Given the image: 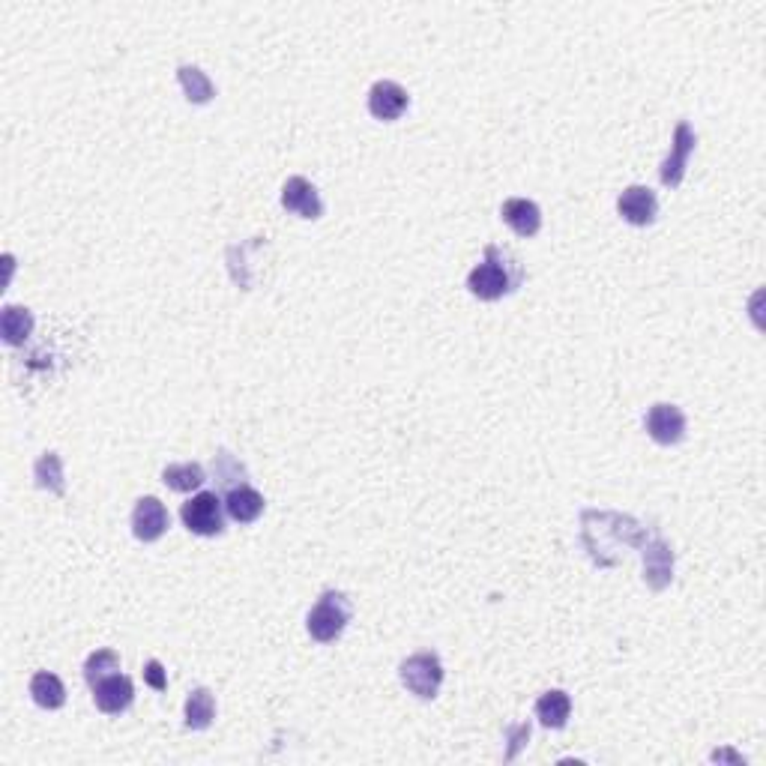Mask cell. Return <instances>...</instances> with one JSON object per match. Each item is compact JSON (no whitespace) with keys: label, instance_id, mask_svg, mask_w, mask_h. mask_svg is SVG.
I'll list each match as a JSON object with an SVG mask.
<instances>
[{"label":"cell","instance_id":"cell-7","mask_svg":"<svg viewBox=\"0 0 766 766\" xmlns=\"http://www.w3.org/2000/svg\"><path fill=\"white\" fill-rule=\"evenodd\" d=\"M617 210H620V216H623L629 225L647 228V225H653L656 216H659V201H656L653 189H647V186H629V189H623V195L617 198Z\"/></svg>","mask_w":766,"mask_h":766},{"label":"cell","instance_id":"cell-19","mask_svg":"<svg viewBox=\"0 0 766 766\" xmlns=\"http://www.w3.org/2000/svg\"><path fill=\"white\" fill-rule=\"evenodd\" d=\"M216 719V701L210 689H195L186 698V728L189 731H207Z\"/></svg>","mask_w":766,"mask_h":766},{"label":"cell","instance_id":"cell-1","mask_svg":"<svg viewBox=\"0 0 766 766\" xmlns=\"http://www.w3.org/2000/svg\"><path fill=\"white\" fill-rule=\"evenodd\" d=\"M521 282V270L518 264L512 261L509 252H500L497 246H488L485 249V261L476 264L467 276V288L473 297L491 303V300H500L506 297L509 291H515V285Z\"/></svg>","mask_w":766,"mask_h":766},{"label":"cell","instance_id":"cell-21","mask_svg":"<svg viewBox=\"0 0 766 766\" xmlns=\"http://www.w3.org/2000/svg\"><path fill=\"white\" fill-rule=\"evenodd\" d=\"M33 476H36V485L51 491V494H63L66 491V485H63V464H60L57 452H45L33 464Z\"/></svg>","mask_w":766,"mask_h":766},{"label":"cell","instance_id":"cell-16","mask_svg":"<svg viewBox=\"0 0 766 766\" xmlns=\"http://www.w3.org/2000/svg\"><path fill=\"white\" fill-rule=\"evenodd\" d=\"M30 698L42 707V710H60L66 704V689L60 683L57 674H48V671H39L33 674L30 680Z\"/></svg>","mask_w":766,"mask_h":766},{"label":"cell","instance_id":"cell-2","mask_svg":"<svg viewBox=\"0 0 766 766\" xmlns=\"http://www.w3.org/2000/svg\"><path fill=\"white\" fill-rule=\"evenodd\" d=\"M351 611L354 608H351V599L345 593L327 590V593H321V599L309 611L306 629L318 644H333L345 632V626L351 623Z\"/></svg>","mask_w":766,"mask_h":766},{"label":"cell","instance_id":"cell-4","mask_svg":"<svg viewBox=\"0 0 766 766\" xmlns=\"http://www.w3.org/2000/svg\"><path fill=\"white\" fill-rule=\"evenodd\" d=\"M222 500L216 491H201L195 494L189 503H183L180 518L183 524L195 533V536H219L225 530V512H222Z\"/></svg>","mask_w":766,"mask_h":766},{"label":"cell","instance_id":"cell-13","mask_svg":"<svg viewBox=\"0 0 766 766\" xmlns=\"http://www.w3.org/2000/svg\"><path fill=\"white\" fill-rule=\"evenodd\" d=\"M500 216H503V222H506L518 237H533V234L542 228V210H539L533 201H527V198H509V201H503Z\"/></svg>","mask_w":766,"mask_h":766},{"label":"cell","instance_id":"cell-14","mask_svg":"<svg viewBox=\"0 0 766 766\" xmlns=\"http://www.w3.org/2000/svg\"><path fill=\"white\" fill-rule=\"evenodd\" d=\"M225 512H228L234 521H240V524H252V521H258L261 512H264V497H261V491H255V488H249V485H237V488H231L228 497H225Z\"/></svg>","mask_w":766,"mask_h":766},{"label":"cell","instance_id":"cell-8","mask_svg":"<svg viewBox=\"0 0 766 766\" xmlns=\"http://www.w3.org/2000/svg\"><path fill=\"white\" fill-rule=\"evenodd\" d=\"M171 518H168V509L159 497H141L135 503V512H132V533L135 539L141 542H156L165 530H168Z\"/></svg>","mask_w":766,"mask_h":766},{"label":"cell","instance_id":"cell-6","mask_svg":"<svg viewBox=\"0 0 766 766\" xmlns=\"http://www.w3.org/2000/svg\"><path fill=\"white\" fill-rule=\"evenodd\" d=\"M647 434L662 443V446H674L686 437V413L677 404H653L647 410Z\"/></svg>","mask_w":766,"mask_h":766},{"label":"cell","instance_id":"cell-10","mask_svg":"<svg viewBox=\"0 0 766 766\" xmlns=\"http://www.w3.org/2000/svg\"><path fill=\"white\" fill-rule=\"evenodd\" d=\"M282 207L288 213H297L303 219H321L324 213V204H321V195L318 189L306 180V177H291L282 189Z\"/></svg>","mask_w":766,"mask_h":766},{"label":"cell","instance_id":"cell-17","mask_svg":"<svg viewBox=\"0 0 766 766\" xmlns=\"http://www.w3.org/2000/svg\"><path fill=\"white\" fill-rule=\"evenodd\" d=\"M0 333H3V342L6 345H24L27 336L33 333V315L30 309H21V306H3V315H0Z\"/></svg>","mask_w":766,"mask_h":766},{"label":"cell","instance_id":"cell-9","mask_svg":"<svg viewBox=\"0 0 766 766\" xmlns=\"http://www.w3.org/2000/svg\"><path fill=\"white\" fill-rule=\"evenodd\" d=\"M93 701H96V707H99L102 713L120 716V713H126V710L132 707V701H135V686H132L129 677H123V674L117 671V674H111V677H105V680H99V683L93 686Z\"/></svg>","mask_w":766,"mask_h":766},{"label":"cell","instance_id":"cell-22","mask_svg":"<svg viewBox=\"0 0 766 766\" xmlns=\"http://www.w3.org/2000/svg\"><path fill=\"white\" fill-rule=\"evenodd\" d=\"M120 671V656L114 653V650H96V653H90V659L84 662V680L90 683V689L99 683V680H105V677H111V674H117Z\"/></svg>","mask_w":766,"mask_h":766},{"label":"cell","instance_id":"cell-24","mask_svg":"<svg viewBox=\"0 0 766 766\" xmlns=\"http://www.w3.org/2000/svg\"><path fill=\"white\" fill-rule=\"evenodd\" d=\"M527 740H530V722H527V725H518V728H512V731H509V743H512V749L506 752V758L512 761V758L518 755V749H521Z\"/></svg>","mask_w":766,"mask_h":766},{"label":"cell","instance_id":"cell-23","mask_svg":"<svg viewBox=\"0 0 766 766\" xmlns=\"http://www.w3.org/2000/svg\"><path fill=\"white\" fill-rule=\"evenodd\" d=\"M144 680L156 689V692H165V686H168V677H165V671H162V662H156V659H150L147 662V668H144Z\"/></svg>","mask_w":766,"mask_h":766},{"label":"cell","instance_id":"cell-18","mask_svg":"<svg viewBox=\"0 0 766 766\" xmlns=\"http://www.w3.org/2000/svg\"><path fill=\"white\" fill-rule=\"evenodd\" d=\"M162 482L171 488V491H180V494H189L195 488H201L207 482L204 476V467L195 464V461H186V464H168L162 470Z\"/></svg>","mask_w":766,"mask_h":766},{"label":"cell","instance_id":"cell-11","mask_svg":"<svg viewBox=\"0 0 766 766\" xmlns=\"http://www.w3.org/2000/svg\"><path fill=\"white\" fill-rule=\"evenodd\" d=\"M407 105H410V96L395 81L383 78V81H375L372 90H369V111L378 120H398L407 111Z\"/></svg>","mask_w":766,"mask_h":766},{"label":"cell","instance_id":"cell-15","mask_svg":"<svg viewBox=\"0 0 766 766\" xmlns=\"http://www.w3.org/2000/svg\"><path fill=\"white\" fill-rule=\"evenodd\" d=\"M569 716H572V698H569L563 689H551V692H545V695L536 701V719H539L545 728H551V731L566 728Z\"/></svg>","mask_w":766,"mask_h":766},{"label":"cell","instance_id":"cell-5","mask_svg":"<svg viewBox=\"0 0 766 766\" xmlns=\"http://www.w3.org/2000/svg\"><path fill=\"white\" fill-rule=\"evenodd\" d=\"M695 144H698V135H695V129H692L686 120H680V123H677V129H674L671 153L665 156V162H662V171H659V177H662V183H665V186L677 189V186L683 183V177H686V168H689V156H692Z\"/></svg>","mask_w":766,"mask_h":766},{"label":"cell","instance_id":"cell-12","mask_svg":"<svg viewBox=\"0 0 766 766\" xmlns=\"http://www.w3.org/2000/svg\"><path fill=\"white\" fill-rule=\"evenodd\" d=\"M674 578V551L665 539H653L644 548V581L653 590H665Z\"/></svg>","mask_w":766,"mask_h":766},{"label":"cell","instance_id":"cell-3","mask_svg":"<svg viewBox=\"0 0 766 766\" xmlns=\"http://www.w3.org/2000/svg\"><path fill=\"white\" fill-rule=\"evenodd\" d=\"M398 677H401V683L410 695H416L422 701H431L440 692L443 665L434 653H416V656H410L398 665Z\"/></svg>","mask_w":766,"mask_h":766},{"label":"cell","instance_id":"cell-20","mask_svg":"<svg viewBox=\"0 0 766 766\" xmlns=\"http://www.w3.org/2000/svg\"><path fill=\"white\" fill-rule=\"evenodd\" d=\"M177 78H180V84H183V90H186L189 102L204 105V102H210V99L216 96L213 81H210V78H207L198 66H180V69H177Z\"/></svg>","mask_w":766,"mask_h":766}]
</instances>
